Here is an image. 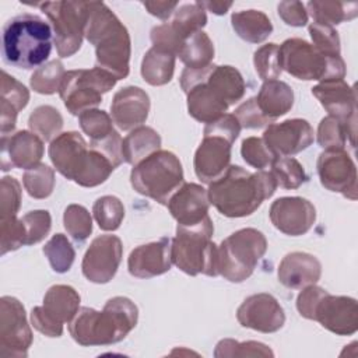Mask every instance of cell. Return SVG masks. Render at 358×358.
<instances>
[{
    "label": "cell",
    "mask_w": 358,
    "mask_h": 358,
    "mask_svg": "<svg viewBox=\"0 0 358 358\" xmlns=\"http://www.w3.org/2000/svg\"><path fill=\"white\" fill-rule=\"evenodd\" d=\"M277 189L271 172L255 173L238 166L229 168L208 186V200L218 213L228 218H241L253 214L264 200L270 199Z\"/></svg>",
    "instance_id": "obj_1"
},
{
    "label": "cell",
    "mask_w": 358,
    "mask_h": 358,
    "mask_svg": "<svg viewBox=\"0 0 358 358\" xmlns=\"http://www.w3.org/2000/svg\"><path fill=\"white\" fill-rule=\"evenodd\" d=\"M85 39L95 48V66L123 80L130 71L131 41L127 28L102 1H87Z\"/></svg>",
    "instance_id": "obj_2"
},
{
    "label": "cell",
    "mask_w": 358,
    "mask_h": 358,
    "mask_svg": "<svg viewBox=\"0 0 358 358\" xmlns=\"http://www.w3.org/2000/svg\"><path fill=\"white\" fill-rule=\"evenodd\" d=\"M138 309L126 296H113L103 309L84 306L69 323V331L76 343L84 347L110 345L122 341L137 324Z\"/></svg>",
    "instance_id": "obj_3"
},
{
    "label": "cell",
    "mask_w": 358,
    "mask_h": 358,
    "mask_svg": "<svg viewBox=\"0 0 358 358\" xmlns=\"http://www.w3.org/2000/svg\"><path fill=\"white\" fill-rule=\"evenodd\" d=\"M53 43L49 22L38 15L24 13L4 24L1 56L6 64L29 70L45 64Z\"/></svg>",
    "instance_id": "obj_4"
},
{
    "label": "cell",
    "mask_w": 358,
    "mask_h": 358,
    "mask_svg": "<svg viewBox=\"0 0 358 358\" xmlns=\"http://www.w3.org/2000/svg\"><path fill=\"white\" fill-rule=\"evenodd\" d=\"M211 218L196 227H176L171 245L172 263L189 275H218V246L211 241Z\"/></svg>",
    "instance_id": "obj_5"
},
{
    "label": "cell",
    "mask_w": 358,
    "mask_h": 358,
    "mask_svg": "<svg viewBox=\"0 0 358 358\" xmlns=\"http://www.w3.org/2000/svg\"><path fill=\"white\" fill-rule=\"evenodd\" d=\"M130 183L138 194L166 206L185 183L183 168L173 152L158 150L133 166Z\"/></svg>",
    "instance_id": "obj_6"
},
{
    "label": "cell",
    "mask_w": 358,
    "mask_h": 358,
    "mask_svg": "<svg viewBox=\"0 0 358 358\" xmlns=\"http://www.w3.org/2000/svg\"><path fill=\"white\" fill-rule=\"evenodd\" d=\"M280 66L303 81H336L345 77L341 56H327L301 38L285 39L280 46Z\"/></svg>",
    "instance_id": "obj_7"
},
{
    "label": "cell",
    "mask_w": 358,
    "mask_h": 358,
    "mask_svg": "<svg viewBox=\"0 0 358 358\" xmlns=\"http://www.w3.org/2000/svg\"><path fill=\"white\" fill-rule=\"evenodd\" d=\"M267 250L266 236L255 228H242L218 246V274L231 282H242L252 275Z\"/></svg>",
    "instance_id": "obj_8"
},
{
    "label": "cell",
    "mask_w": 358,
    "mask_h": 358,
    "mask_svg": "<svg viewBox=\"0 0 358 358\" xmlns=\"http://www.w3.org/2000/svg\"><path fill=\"white\" fill-rule=\"evenodd\" d=\"M116 77L94 67L66 71L59 95L71 115H81L102 102V95L116 85Z\"/></svg>",
    "instance_id": "obj_9"
},
{
    "label": "cell",
    "mask_w": 358,
    "mask_h": 358,
    "mask_svg": "<svg viewBox=\"0 0 358 358\" xmlns=\"http://www.w3.org/2000/svg\"><path fill=\"white\" fill-rule=\"evenodd\" d=\"M36 6L52 24L57 55L70 57L78 52L84 38L87 1H45Z\"/></svg>",
    "instance_id": "obj_10"
},
{
    "label": "cell",
    "mask_w": 358,
    "mask_h": 358,
    "mask_svg": "<svg viewBox=\"0 0 358 358\" xmlns=\"http://www.w3.org/2000/svg\"><path fill=\"white\" fill-rule=\"evenodd\" d=\"M80 301V294L71 285H52L43 296V305L32 308L31 323L48 337H60L63 324L70 323L77 315Z\"/></svg>",
    "instance_id": "obj_11"
},
{
    "label": "cell",
    "mask_w": 358,
    "mask_h": 358,
    "mask_svg": "<svg viewBox=\"0 0 358 358\" xmlns=\"http://www.w3.org/2000/svg\"><path fill=\"white\" fill-rule=\"evenodd\" d=\"M32 344V331L24 305L14 296L0 299V354L22 358Z\"/></svg>",
    "instance_id": "obj_12"
},
{
    "label": "cell",
    "mask_w": 358,
    "mask_h": 358,
    "mask_svg": "<svg viewBox=\"0 0 358 358\" xmlns=\"http://www.w3.org/2000/svg\"><path fill=\"white\" fill-rule=\"evenodd\" d=\"M123 245L120 238L116 235H101L96 236L88 246L81 270L84 277L95 284L109 282L122 262Z\"/></svg>",
    "instance_id": "obj_13"
},
{
    "label": "cell",
    "mask_w": 358,
    "mask_h": 358,
    "mask_svg": "<svg viewBox=\"0 0 358 358\" xmlns=\"http://www.w3.org/2000/svg\"><path fill=\"white\" fill-rule=\"evenodd\" d=\"M316 169L324 189L357 200V168L345 150H324L317 157Z\"/></svg>",
    "instance_id": "obj_14"
},
{
    "label": "cell",
    "mask_w": 358,
    "mask_h": 358,
    "mask_svg": "<svg viewBox=\"0 0 358 358\" xmlns=\"http://www.w3.org/2000/svg\"><path fill=\"white\" fill-rule=\"evenodd\" d=\"M241 326L260 333H275L285 323V313L280 302L267 292L248 296L236 310Z\"/></svg>",
    "instance_id": "obj_15"
},
{
    "label": "cell",
    "mask_w": 358,
    "mask_h": 358,
    "mask_svg": "<svg viewBox=\"0 0 358 358\" xmlns=\"http://www.w3.org/2000/svg\"><path fill=\"white\" fill-rule=\"evenodd\" d=\"M262 138L275 157H292L313 143L315 133L308 120L295 117L268 124Z\"/></svg>",
    "instance_id": "obj_16"
},
{
    "label": "cell",
    "mask_w": 358,
    "mask_h": 358,
    "mask_svg": "<svg viewBox=\"0 0 358 358\" xmlns=\"http://www.w3.org/2000/svg\"><path fill=\"white\" fill-rule=\"evenodd\" d=\"M268 217L280 232L289 236H299L313 227L316 208L303 197H280L271 203Z\"/></svg>",
    "instance_id": "obj_17"
},
{
    "label": "cell",
    "mask_w": 358,
    "mask_h": 358,
    "mask_svg": "<svg viewBox=\"0 0 358 358\" xmlns=\"http://www.w3.org/2000/svg\"><path fill=\"white\" fill-rule=\"evenodd\" d=\"M313 320L337 336H351L358 330L357 301L351 296L327 292L317 303Z\"/></svg>",
    "instance_id": "obj_18"
},
{
    "label": "cell",
    "mask_w": 358,
    "mask_h": 358,
    "mask_svg": "<svg viewBox=\"0 0 358 358\" xmlns=\"http://www.w3.org/2000/svg\"><path fill=\"white\" fill-rule=\"evenodd\" d=\"M166 206L178 225L182 227H196L210 218L208 193L197 183H183Z\"/></svg>",
    "instance_id": "obj_19"
},
{
    "label": "cell",
    "mask_w": 358,
    "mask_h": 358,
    "mask_svg": "<svg viewBox=\"0 0 358 358\" xmlns=\"http://www.w3.org/2000/svg\"><path fill=\"white\" fill-rule=\"evenodd\" d=\"M1 171L13 168L31 169L41 164L43 157V140L35 133L20 130L1 136Z\"/></svg>",
    "instance_id": "obj_20"
},
{
    "label": "cell",
    "mask_w": 358,
    "mask_h": 358,
    "mask_svg": "<svg viewBox=\"0 0 358 358\" xmlns=\"http://www.w3.org/2000/svg\"><path fill=\"white\" fill-rule=\"evenodd\" d=\"M150 96L140 87L120 88L112 99L110 116L113 123L123 131H131L143 126L150 113Z\"/></svg>",
    "instance_id": "obj_21"
},
{
    "label": "cell",
    "mask_w": 358,
    "mask_h": 358,
    "mask_svg": "<svg viewBox=\"0 0 358 358\" xmlns=\"http://www.w3.org/2000/svg\"><path fill=\"white\" fill-rule=\"evenodd\" d=\"M232 144L221 136L203 137L193 159L194 173L203 183L210 185L229 168Z\"/></svg>",
    "instance_id": "obj_22"
},
{
    "label": "cell",
    "mask_w": 358,
    "mask_h": 358,
    "mask_svg": "<svg viewBox=\"0 0 358 358\" xmlns=\"http://www.w3.org/2000/svg\"><path fill=\"white\" fill-rule=\"evenodd\" d=\"M88 151L90 148L80 133L66 131L50 141L49 158L59 173L74 182L87 161Z\"/></svg>",
    "instance_id": "obj_23"
},
{
    "label": "cell",
    "mask_w": 358,
    "mask_h": 358,
    "mask_svg": "<svg viewBox=\"0 0 358 358\" xmlns=\"http://www.w3.org/2000/svg\"><path fill=\"white\" fill-rule=\"evenodd\" d=\"M171 238H161L134 248L127 259V268L133 277L151 278L171 270Z\"/></svg>",
    "instance_id": "obj_24"
},
{
    "label": "cell",
    "mask_w": 358,
    "mask_h": 358,
    "mask_svg": "<svg viewBox=\"0 0 358 358\" xmlns=\"http://www.w3.org/2000/svg\"><path fill=\"white\" fill-rule=\"evenodd\" d=\"M312 95L320 102L329 116L345 123H357L355 90L344 80L319 83L312 88Z\"/></svg>",
    "instance_id": "obj_25"
},
{
    "label": "cell",
    "mask_w": 358,
    "mask_h": 358,
    "mask_svg": "<svg viewBox=\"0 0 358 358\" xmlns=\"http://www.w3.org/2000/svg\"><path fill=\"white\" fill-rule=\"evenodd\" d=\"M278 281L289 289H302L316 284L322 275V264L306 252H291L282 257L277 270Z\"/></svg>",
    "instance_id": "obj_26"
},
{
    "label": "cell",
    "mask_w": 358,
    "mask_h": 358,
    "mask_svg": "<svg viewBox=\"0 0 358 358\" xmlns=\"http://www.w3.org/2000/svg\"><path fill=\"white\" fill-rule=\"evenodd\" d=\"M29 101V91L24 84L17 81L4 70L1 71V90H0V131L7 136L15 127L17 115L22 110Z\"/></svg>",
    "instance_id": "obj_27"
},
{
    "label": "cell",
    "mask_w": 358,
    "mask_h": 358,
    "mask_svg": "<svg viewBox=\"0 0 358 358\" xmlns=\"http://www.w3.org/2000/svg\"><path fill=\"white\" fill-rule=\"evenodd\" d=\"M256 102L263 115L274 122L277 117L291 110L294 105V91L281 80H268L262 84Z\"/></svg>",
    "instance_id": "obj_28"
},
{
    "label": "cell",
    "mask_w": 358,
    "mask_h": 358,
    "mask_svg": "<svg viewBox=\"0 0 358 358\" xmlns=\"http://www.w3.org/2000/svg\"><path fill=\"white\" fill-rule=\"evenodd\" d=\"M231 24L235 34L249 43H260L273 32L270 18L259 10H242L234 13L231 15Z\"/></svg>",
    "instance_id": "obj_29"
},
{
    "label": "cell",
    "mask_w": 358,
    "mask_h": 358,
    "mask_svg": "<svg viewBox=\"0 0 358 358\" xmlns=\"http://www.w3.org/2000/svg\"><path fill=\"white\" fill-rule=\"evenodd\" d=\"M158 150H161V136L148 126L136 127L123 138V159L133 166Z\"/></svg>",
    "instance_id": "obj_30"
},
{
    "label": "cell",
    "mask_w": 358,
    "mask_h": 358,
    "mask_svg": "<svg viewBox=\"0 0 358 358\" xmlns=\"http://www.w3.org/2000/svg\"><path fill=\"white\" fill-rule=\"evenodd\" d=\"M175 55L159 48H151L145 52L141 62V76L150 85L159 87L168 84L175 71Z\"/></svg>",
    "instance_id": "obj_31"
},
{
    "label": "cell",
    "mask_w": 358,
    "mask_h": 358,
    "mask_svg": "<svg viewBox=\"0 0 358 358\" xmlns=\"http://www.w3.org/2000/svg\"><path fill=\"white\" fill-rule=\"evenodd\" d=\"M357 123H345L337 117L326 116L317 126V144L323 150H344L347 144L355 147Z\"/></svg>",
    "instance_id": "obj_32"
},
{
    "label": "cell",
    "mask_w": 358,
    "mask_h": 358,
    "mask_svg": "<svg viewBox=\"0 0 358 358\" xmlns=\"http://www.w3.org/2000/svg\"><path fill=\"white\" fill-rule=\"evenodd\" d=\"M308 15L313 18V22L320 25L334 27L344 21L354 20L358 15V3H341V1H323L313 0L306 3Z\"/></svg>",
    "instance_id": "obj_33"
},
{
    "label": "cell",
    "mask_w": 358,
    "mask_h": 358,
    "mask_svg": "<svg viewBox=\"0 0 358 358\" xmlns=\"http://www.w3.org/2000/svg\"><path fill=\"white\" fill-rule=\"evenodd\" d=\"M206 24L207 14L199 1L185 3L179 6L173 13L172 21L169 22L171 29L180 45L193 34L201 31L206 27Z\"/></svg>",
    "instance_id": "obj_34"
},
{
    "label": "cell",
    "mask_w": 358,
    "mask_h": 358,
    "mask_svg": "<svg viewBox=\"0 0 358 358\" xmlns=\"http://www.w3.org/2000/svg\"><path fill=\"white\" fill-rule=\"evenodd\" d=\"M178 56L186 69H203L214 59L213 41L206 32L199 31L183 41Z\"/></svg>",
    "instance_id": "obj_35"
},
{
    "label": "cell",
    "mask_w": 358,
    "mask_h": 358,
    "mask_svg": "<svg viewBox=\"0 0 358 358\" xmlns=\"http://www.w3.org/2000/svg\"><path fill=\"white\" fill-rule=\"evenodd\" d=\"M208 80L221 92L229 106L241 101L245 95L246 84L243 81V77L232 66L213 64Z\"/></svg>",
    "instance_id": "obj_36"
},
{
    "label": "cell",
    "mask_w": 358,
    "mask_h": 358,
    "mask_svg": "<svg viewBox=\"0 0 358 358\" xmlns=\"http://www.w3.org/2000/svg\"><path fill=\"white\" fill-rule=\"evenodd\" d=\"M28 126L43 141L55 140L63 129V116L50 105H41L29 115Z\"/></svg>",
    "instance_id": "obj_37"
},
{
    "label": "cell",
    "mask_w": 358,
    "mask_h": 358,
    "mask_svg": "<svg viewBox=\"0 0 358 358\" xmlns=\"http://www.w3.org/2000/svg\"><path fill=\"white\" fill-rule=\"evenodd\" d=\"M113 169L115 166L105 155L90 147L87 161L74 182L83 187H95L103 183Z\"/></svg>",
    "instance_id": "obj_38"
},
{
    "label": "cell",
    "mask_w": 358,
    "mask_h": 358,
    "mask_svg": "<svg viewBox=\"0 0 358 358\" xmlns=\"http://www.w3.org/2000/svg\"><path fill=\"white\" fill-rule=\"evenodd\" d=\"M64 74L66 70L63 63L60 60H50L32 73L29 78V85L38 94L52 95L55 92H59Z\"/></svg>",
    "instance_id": "obj_39"
},
{
    "label": "cell",
    "mask_w": 358,
    "mask_h": 358,
    "mask_svg": "<svg viewBox=\"0 0 358 358\" xmlns=\"http://www.w3.org/2000/svg\"><path fill=\"white\" fill-rule=\"evenodd\" d=\"M43 255L48 257V262L53 271L63 274L67 273L76 257V250L66 235L55 234L43 246Z\"/></svg>",
    "instance_id": "obj_40"
},
{
    "label": "cell",
    "mask_w": 358,
    "mask_h": 358,
    "mask_svg": "<svg viewBox=\"0 0 358 358\" xmlns=\"http://www.w3.org/2000/svg\"><path fill=\"white\" fill-rule=\"evenodd\" d=\"M271 173L277 186L282 189H298L306 182V173L301 162L292 157H275L271 162Z\"/></svg>",
    "instance_id": "obj_41"
},
{
    "label": "cell",
    "mask_w": 358,
    "mask_h": 358,
    "mask_svg": "<svg viewBox=\"0 0 358 358\" xmlns=\"http://www.w3.org/2000/svg\"><path fill=\"white\" fill-rule=\"evenodd\" d=\"M92 214L102 231H116L124 218V206L116 196H102L95 200Z\"/></svg>",
    "instance_id": "obj_42"
},
{
    "label": "cell",
    "mask_w": 358,
    "mask_h": 358,
    "mask_svg": "<svg viewBox=\"0 0 358 358\" xmlns=\"http://www.w3.org/2000/svg\"><path fill=\"white\" fill-rule=\"evenodd\" d=\"M55 171L45 164H39L31 169H27L22 176L24 187L27 193L34 199L49 197L55 189Z\"/></svg>",
    "instance_id": "obj_43"
},
{
    "label": "cell",
    "mask_w": 358,
    "mask_h": 358,
    "mask_svg": "<svg viewBox=\"0 0 358 358\" xmlns=\"http://www.w3.org/2000/svg\"><path fill=\"white\" fill-rule=\"evenodd\" d=\"M215 358H245V357H274V352L259 341H236L224 338L218 341L214 350Z\"/></svg>",
    "instance_id": "obj_44"
},
{
    "label": "cell",
    "mask_w": 358,
    "mask_h": 358,
    "mask_svg": "<svg viewBox=\"0 0 358 358\" xmlns=\"http://www.w3.org/2000/svg\"><path fill=\"white\" fill-rule=\"evenodd\" d=\"M63 225L67 234L77 242H84L92 232L90 211L81 204H70L63 213Z\"/></svg>",
    "instance_id": "obj_45"
},
{
    "label": "cell",
    "mask_w": 358,
    "mask_h": 358,
    "mask_svg": "<svg viewBox=\"0 0 358 358\" xmlns=\"http://www.w3.org/2000/svg\"><path fill=\"white\" fill-rule=\"evenodd\" d=\"M253 64L257 76L263 81L277 80L281 74L280 46L277 43H266L253 55Z\"/></svg>",
    "instance_id": "obj_46"
},
{
    "label": "cell",
    "mask_w": 358,
    "mask_h": 358,
    "mask_svg": "<svg viewBox=\"0 0 358 358\" xmlns=\"http://www.w3.org/2000/svg\"><path fill=\"white\" fill-rule=\"evenodd\" d=\"M112 117L102 109H88L78 115V123L81 130L92 140H101L112 133L113 123Z\"/></svg>",
    "instance_id": "obj_47"
},
{
    "label": "cell",
    "mask_w": 358,
    "mask_h": 358,
    "mask_svg": "<svg viewBox=\"0 0 358 358\" xmlns=\"http://www.w3.org/2000/svg\"><path fill=\"white\" fill-rule=\"evenodd\" d=\"M0 253L6 255L27 245V231L22 220L17 215L0 220Z\"/></svg>",
    "instance_id": "obj_48"
},
{
    "label": "cell",
    "mask_w": 358,
    "mask_h": 358,
    "mask_svg": "<svg viewBox=\"0 0 358 358\" xmlns=\"http://www.w3.org/2000/svg\"><path fill=\"white\" fill-rule=\"evenodd\" d=\"M241 155L248 165L259 171H263L264 168L271 165L275 158V155L268 150V147L260 137L245 138L241 145Z\"/></svg>",
    "instance_id": "obj_49"
},
{
    "label": "cell",
    "mask_w": 358,
    "mask_h": 358,
    "mask_svg": "<svg viewBox=\"0 0 358 358\" xmlns=\"http://www.w3.org/2000/svg\"><path fill=\"white\" fill-rule=\"evenodd\" d=\"M21 206V186L13 176H3L0 182V220L17 215Z\"/></svg>",
    "instance_id": "obj_50"
},
{
    "label": "cell",
    "mask_w": 358,
    "mask_h": 358,
    "mask_svg": "<svg viewBox=\"0 0 358 358\" xmlns=\"http://www.w3.org/2000/svg\"><path fill=\"white\" fill-rule=\"evenodd\" d=\"M309 35L312 38V45L322 53L327 56H341L340 48V36L338 32L329 25H320L312 22L309 25Z\"/></svg>",
    "instance_id": "obj_51"
},
{
    "label": "cell",
    "mask_w": 358,
    "mask_h": 358,
    "mask_svg": "<svg viewBox=\"0 0 358 358\" xmlns=\"http://www.w3.org/2000/svg\"><path fill=\"white\" fill-rule=\"evenodd\" d=\"M27 231V245H35L46 238L52 228V217L48 210H34L22 218Z\"/></svg>",
    "instance_id": "obj_52"
},
{
    "label": "cell",
    "mask_w": 358,
    "mask_h": 358,
    "mask_svg": "<svg viewBox=\"0 0 358 358\" xmlns=\"http://www.w3.org/2000/svg\"><path fill=\"white\" fill-rule=\"evenodd\" d=\"M234 115L238 119L241 127H243V129H260V127L274 123L273 120H270L268 117H266L263 115V112L257 106L256 96L249 98L248 101L241 103L235 109Z\"/></svg>",
    "instance_id": "obj_53"
},
{
    "label": "cell",
    "mask_w": 358,
    "mask_h": 358,
    "mask_svg": "<svg viewBox=\"0 0 358 358\" xmlns=\"http://www.w3.org/2000/svg\"><path fill=\"white\" fill-rule=\"evenodd\" d=\"M122 145H123V140L116 130H113L112 133H109L106 137H103L101 140H92L90 143V147L99 151L102 155H105L112 162L115 169L122 162H124Z\"/></svg>",
    "instance_id": "obj_54"
},
{
    "label": "cell",
    "mask_w": 358,
    "mask_h": 358,
    "mask_svg": "<svg viewBox=\"0 0 358 358\" xmlns=\"http://www.w3.org/2000/svg\"><path fill=\"white\" fill-rule=\"evenodd\" d=\"M241 129L242 127L234 113H224L214 122L206 124L204 136H221L234 143L238 138Z\"/></svg>",
    "instance_id": "obj_55"
},
{
    "label": "cell",
    "mask_w": 358,
    "mask_h": 358,
    "mask_svg": "<svg viewBox=\"0 0 358 358\" xmlns=\"http://www.w3.org/2000/svg\"><path fill=\"white\" fill-rule=\"evenodd\" d=\"M326 294H327L326 289H323L322 287H317L315 284L302 288V291L299 292V295L296 298V309H298L299 315L305 319L313 320L316 306Z\"/></svg>",
    "instance_id": "obj_56"
},
{
    "label": "cell",
    "mask_w": 358,
    "mask_h": 358,
    "mask_svg": "<svg viewBox=\"0 0 358 358\" xmlns=\"http://www.w3.org/2000/svg\"><path fill=\"white\" fill-rule=\"evenodd\" d=\"M280 18L291 27H303L308 22V11L301 1H281L277 6Z\"/></svg>",
    "instance_id": "obj_57"
},
{
    "label": "cell",
    "mask_w": 358,
    "mask_h": 358,
    "mask_svg": "<svg viewBox=\"0 0 358 358\" xmlns=\"http://www.w3.org/2000/svg\"><path fill=\"white\" fill-rule=\"evenodd\" d=\"M143 6L151 15L159 20H168L179 4L178 1H143Z\"/></svg>",
    "instance_id": "obj_58"
},
{
    "label": "cell",
    "mask_w": 358,
    "mask_h": 358,
    "mask_svg": "<svg viewBox=\"0 0 358 358\" xmlns=\"http://www.w3.org/2000/svg\"><path fill=\"white\" fill-rule=\"evenodd\" d=\"M201 4V7L204 10L211 11L215 15H224L231 7H232V1H199Z\"/></svg>",
    "instance_id": "obj_59"
}]
</instances>
